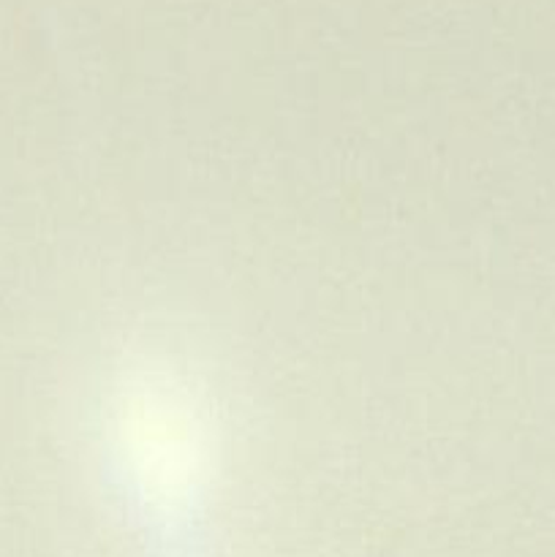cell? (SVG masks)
<instances>
[{
	"mask_svg": "<svg viewBox=\"0 0 555 557\" xmlns=\"http://www.w3.org/2000/svg\"><path fill=\"white\" fill-rule=\"evenodd\" d=\"M123 438L136 479L152 498L177 504L194 490L201 473L199 424L177 386L161 379L131 386Z\"/></svg>",
	"mask_w": 555,
	"mask_h": 557,
	"instance_id": "6da1fadb",
	"label": "cell"
}]
</instances>
